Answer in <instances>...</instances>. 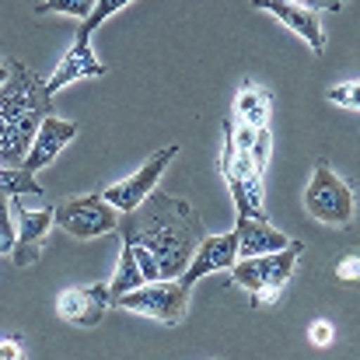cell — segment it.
Returning <instances> with one entry per match:
<instances>
[{
    "mask_svg": "<svg viewBox=\"0 0 360 360\" xmlns=\"http://www.w3.org/2000/svg\"><path fill=\"white\" fill-rule=\"evenodd\" d=\"M116 308H126V311H140L154 322H165V326H179L189 311V290L179 283V280H147L133 290L120 294L112 301Z\"/></svg>",
    "mask_w": 360,
    "mask_h": 360,
    "instance_id": "8992f818",
    "label": "cell"
},
{
    "mask_svg": "<svg viewBox=\"0 0 360 360\" xmlns=\"http://www.w3.org/2000/svg\"><path fill=\"white\" fill-rule=\"evenodd\" d=\"M95 0H42L35 14H70V18H88Z\"/></svg>",
    "mask_w": 360,
    "mask_h": 360,
    "instance_id": "ac0fdd59",
    "label": "cell"
},
{
    "mask_svg": "<svg viewBox=\"0 0 360 360\" xmlns=\"http://www.w3.org/2000/svg\"><path fill=\"white\" fill-rule=\"evenodd\" d=\"M343 4H347V0H329V11H340Z\"/></svg>",
    "mask_w": 360,
    "mask_h": 360,
    "instance_id": "83f0119b",
    "label": "cell"
},
{
    "mask_svg": "<svg viewBox=\"0 0 360 360\" xmlns=\"http://www.w3.org/2000/svg\"><path fill=\"white\" fill-rule=\"evenodd\" d=\"M109 308V287L105 283H88V287H67L56 297V315L70 326H98Z\"/></svg>",
    "mask_w": 360,
    "mask_h": 360,
    "instance_id": "8fae6325",
    "label": "cell"
},
{
    "mask_svg": "<svg viewBox=\"0 0 360 360\" xmlns=\"http://www.w3.org/2000/svg\"><path fill=\"white\" fill-rule=\"evenodd\" d=\"M304 210L322 221V224H333V228H347L354 221V210H357V196L354 189L326 165L319 161L315 172H311V182L304 189Z\"/></svg>",
    "mask_w": 360,
    "mask_h": 360,
    "instance_id": "277c9868",
    "label": "cell"
},
{
    "mask_svg": "<svg viewBox=\"0 0 360 360\" xmlns=\"http://www.w3.org/2000/svg\"><path fill=\"white\" fill-rule=\"evenodd\" d=\"M308 336H311L315 347H326V343H333V326H329V322H315Z\"/></svg>",
    "mask_w": 360,
    "mask_h": 360,
    "instance_id": "484cf974",
    "label": "cell"
},
{
    "mask_svg": "<svg viewBox=\"0 0 360 360\" xmlns=\"http://www.w3.org/2000/svg\"><path fill=\"white\" fill-rule=\"evenodd\" d=\"M252 7H259V11L273 14L280 25H287L294 35H301L315 56H322V53H326L322 11H311V7H304V4H294V0H252Z\"/></svg>",
    "mask_w": 360,
    "mask_h": 360,
    "instance_id": "30bf717a",
    "label": "cell"
},
{
    "mask_svg": "<svg viewBox=\"0 0 360 360\" xmlns=\"http://www.w3.org/2000/svg\"><path fill=\"white\" fill-rule=\"evenodd\" d=\"M0 252H4V245H0Z\"/></svg>",
    "mask_w": 360,
    "mask_h": 360,
    "instance_id": "f1b7e54d",
    "label": "cell"
},
{
    "mask_svg": "<svg viewBox=\"0 0 360 360\" xmlns=\"http://www.w3.org/2000/svg\"><path fill=\"white\" fill-rule=\"evenodd\" d=\"M329 98H333L336 105H343V109L357 112V109H360V81H347V84H336V88L329 91Z\"/></svg>",
    "mask_w": 360,
    "mask_h": 360,
    "instance_id": "44dd1931",
    "label": "cell"
},
{
    "mask_svg": "<svg viewBox=\"0 0 360 360\" xmlns=\"http://www.w3.org/2000/svg\"><path fill=\"white\" fill-rule=\"evenodd\" d=\"M25 350H21V340L18 336H0V360H21Z\"/></svg>",
    "mask_w": 360,
    "mask_h": 360,
    "instance_id": "d4e9b609",
    "label": "cell"
},
{
    "mask_svg": "<svg viewBox=\"0 0 360 360\" xmlns=\"http://www.w3.org/2000/svg\"><path fill=\"white\" fill-rule=\"evenodd\" d=\"M7 70H11V63H7V60H0V84L7 81Z\"/></svg>",
    "mask_w": 360,
    "mask_h": 360,
    "instance_id": "4316f807",
    "label": "cell"
},
{
    "mask_svg": "<svg viewBox=\"0 0 360 360\" xmlns=\"http://www.w3.org/2000/svg\"><path fill=\"white\" fill-rule=\"evenodd\" d=\"M301 252H304V241H290L287 248H276V252L235 259L231 283H238L252 294V308L273 304L280 297V290L287 287V280L294 276V266H297Z\"/></svg>",
    "mask_w": 360,
    "mask_h": 360,
    "instance_id": "3957f363",
    "label": "cell"
},
{
    "mask_svg": "<svg viewBox=\"0 0 360 360\" xmlns=\"http://www.w3.org/2000/svg\"><path fill=\"white\" fill-rule=\"evenodd\" d=\"M175 154H179V143H172V147H165V150H158V154H150L126 182H116V186H109L105 193H102V200L105 203H112L120 214L126 210H136L150 193H154V186H158V179L165 175V168L175 161Z\"/></svg>",
    "mask_w": 360,
    "mask_h": 360,
    "instance_id": "52a82bcc",
    "label": "cell"
},
{
    "mask_svg": "<svg viewBox=\"0 0 360 360\" xmlns=\"http://www.w3.org/2000/svg\"><path fill=\"white\" fill-rule=\"evenodd\" d=\"M53 224L70 235V238L91 241L102 235H112L120 224V210L112 203L102 200V193H88V196H74L53 207Z\"/></svg>",
    "mask_w": 360,
    "mask_h": 360,
    "instance_id": "5b68a950",
    "label": "cell"
},
{
    "mask_svg": "<svg viewBox=\"0 0 360 360\" xmlns=\"http://www.w3.org/2000/svg\"><path fill=\"white\" fill-rule=\"evenodd\" d=\"M74 136H77V122H67V120H60V116H53V112H46L42 122H39V129H35V136H32V147H28L21 168H25V172H39V168L53 165L56 154H60Z\"/></svg>",
    "mask_w": 360,
    "mask_h": 360,
    "instance_id": "7c38bea8",
    "label": "cell"
},
{
    "mask_svg": "<svg viewBox=\"0 0 360 360\" xmlns=\"http://www.w3.org/2000/svg\"><path fill=\"white\" fill-rule=\"evenodd\" d=\"M235 112L245 126L259 129V126H269V116H273V95L266 88H259L255 81H245L238 91V102H235Z\"/></svg>",
    "mask_w": 360,
    "mask_h": 360,
    "instance_id": "9a60e30c",
    "label": "cell"
},
{
    "mask_svg": "<svg viewBox=\"0 0 360 360\" xmlns=\"http://www.w3.org/2000/svg\"><path fill=\"white\" fill-rule=\"evenodd\" d=\"M235 259H238V238H235V231H228V235H203L200 245L193 248V255H189L186 269H182L175 280H179L186 290H193L207 273L231 269V266H235Z\"/></svg>",
    "mask_w": 360,
    "mask_h": 360,
    "instance_id": "ba28073f",
    "label": "cell"
},
{
    "mask_svg": "<svg viewBox=\"0 0 360 360\" xmlns=\"http://www.w3.org/2000/svg\"><path fill=\"white\" fill-rule=\"evenodd\" d=\"M116 231H122V241L129 245H143L154 255L158 273L165 280H175L186 269L193 248L203 238V224L196 210L186 200L165 193H150L136 210H126Z\"/></svg>",
    "mask_w": 360,
    "mask_h": 360,
    "instance_id": "6da1fadb",
    "label": "cell"
},
{
    "mask_svg": "<svg viewBox=\"0 0 360 360\" xmlns=\"http://www.w3.org/2000/svg\"><path fill=\"white\" fill-rule=\"evenodd\" d=\"M7 81L0 84V165L21 168L32 136L42 116L49 112V98L42 91V81L18 60H7Z\"/></svg>",
    "mask_w": 360,
    "mask_h": 360,
    "instance_id": "7a4b0ae2",
    "label": "cell"
},
{
    "mask_svg": "<svg viewBox=\"0 0 360 360\" xmlns=\"http://www.w3.org/2000/svg\"><path fill=\"white\" fill-rule=\"evenodd\" d=\"M14 217H18V235H14V262L18 266H32L42 255V238L53 228V207L42 210H25L14 196Z\"/></svg>",
    "mask_w": 360,
    "mask_h": 360,
    "instance_id": "4fadbf2b",
    "label": "cell"
},
{
    "mask_svg": "<svg viewBox=\"0 0 360 360\" xmlns=\"http://www.w3.org/2000/svg\"><path fill=\"white\" fill-rule=\"evenodd\" d=\"M126 245H129V241H126ZM133 255H136V266H140L143 280H161V273H158V262H154V255H150L143 245H133Z\"/></svg>",
    "mask_w": 360,
    "mask_h": 360,
    "instance_id": "603a6c76",
    "label": "cell"
},
{
    "mask_svg": "<svg viewBox=\"0 0 360 360\" xmlns=\"http://www.w3.org/2000/svg\"><path fill=\"white\" fill-rule=\"evenodd\" d=\"M235 238H238V259H245V255H262V252H276V248H287L294 241V238H287L280 228H273L266 217H248V214H238Z\"/></svg>",
    "mask_w": 360,
    "mask_h": 360,
    "instance_id": "5bb4252c",
    "label": "cell"
},
{
    "mask_svg": "<svg viewBox=\"0 0 360 360\" xmlns=\"http://www.w3.org/2000/svg\"><path fill=\"white\" fill-rule=\"evenodd\" d=\"M269 150H273V133H269V126H259L245 154H248V161H252V165H255L259 172H266V161H269Z\"/></svg>",
    "mask_w": 360,
    "mask_h": 360,
    "instance_id": "ffe728a7",
    "label": "cell"
},
{
    "mask_svg": "<svg viewBox=\"0 0 360 360\" xmlns=\"http://www.w3.org/2000/svg\"><path fill=\"white\" fill-rule=\"evenodd\" d=\"M336 276H340V280H350V283L357 280V276H360L357 252H350V255H343V259H340V266H336Z\"/></svg>",
    "mask_w": 360,
    "mask_h": 360,
    "instance_id": "cb8c5ba5",
    "label": "cell"
},
{
    "mask_svg": "<svg viewBox=\"0 0 360 360\" xmlns=\"http://www.w3.org/2000/svg\"><path fill=\"white\" fill-rule=\"evenodd\" d=\"M140 283H147L143 280V273H140V266H136V255H133V245H126L122 241V252H120V266H116V276H112V283H105L109 287V304L126 294V290H133V287H140Z\"/></svg>",
    "mask_w": 360,
    "mask_h": 360,
    "instance_id": "2e32d148",
    "label": "cell"
},
{
    "mask_svg": "<svg viewBox=\"0 0 360 360\" xmlns=\"http://www.w3.org/2000/svg\"><path fill=\"white\" fill-rule=\"evenodd\" d=\"M0 245L4 252L14 248V217H11V196H0Z\"/></svg>",
    "mask_w": 360,
    "mask_h": 360,
    "instance_id": "7402d4cb",
    "label": "cell"
},
{
    "mask_svg": "<svg viewBox=\"0 0 360 360\" xmlns=\"http://www.w3.org/2000/svg\"><path fill=\"white\" fill-rule=\"evenodd\" d=\"M126 4H133V0H95V7H91V14L88 18H81V25L77 28H84V32H95L98 25H105L116 11H122Z\"/></svg>",
    "mask_w": 360,
    "mask_h": 360,
    "instance_id": "d6986e66",
    "label": "cell"
},
{
    "mask_svg": "<svg viewBox=\"0 0 360 360\" xmlns=\"http://www.w3.org/2000/svg\"><path fill=\"white\" fill-rule=\"evenodd\" d=\"M109 67L95 56V49H91V32H84V28H77V35H74V46L67 49V56L56 63V70L49 74V81L42 84V91H46V98H53L56 91H63L67 84H74V81H84V77H102Z\"/></svg>",
    "mask_w": 360,
    "mask_h": 360,
    "instance_id": "9c48e42d",
    "label": "cell"
},
{
    "mask_svg": "<svg viewBox=\"0 0 360 360\" xmlns=\"http://www.w3.org/2000/svg\"><path fill=\"white\" fill-rule=\"evenodd\" d=\"M25 193L42 196V186L35 182V172H25V168H4V165H0V196H25Z\"/></svg>",
    "mask_w": 360,
    "mask_h": 360,
    "instance_id": "e0dca14e",
    "label": "cell"
}]
</instances>
